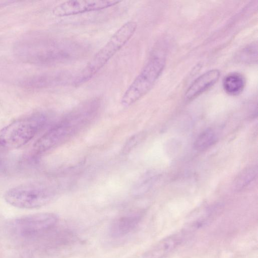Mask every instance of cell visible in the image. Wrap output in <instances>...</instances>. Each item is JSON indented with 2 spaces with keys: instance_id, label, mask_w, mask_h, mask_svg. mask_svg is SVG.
I'll list each match as a JSON object with an SVG mask.
<instances>
[{
  "instance_id": "6da1fadb",
  "label": "cell",
  "mask_w": 258,
  "mask_h": 258,
  "mask_svg": "<svg viewBox=\"0 0 258 258\" xmlns=\"http://www.w3.org/2000/svg\"><path fill=\"white\" fill-rule=\"evenodd\" d=\"M20 44L19 53L26 60L40 63H55L73 60L83 52L79 44L69 42L26 40Z\"/></svg>"
},
{
  "instance_id": "7a4b0ae2",
  "label": "cell",
  "mask_w": 258,
  "mask_h": 258,
  "mask_svg": "<svg viewBox=\"0 0 258 258\" xmlns=\"http://www.w3.org/2000/svg\"><path fill=\"white\" fill-rule=\"evenodd\" d=\"M137 23L130 21L123 24L112 35L107 42L94 55L84 68L73 80L76 86L91 79L123 47L134 34Z\"/></svg>"
},
{
  "instance_id": "3957f363",
  "label": "cell",
  "mask_w": 258,
  "mask_h": 258,
  "mask_svg": "<svg viewBox=\"0 0 258 258\" xmlns=\"http://www.w3.org/2000/svg\"><path fill=\"white\" fill-rule=\"evenodd\" d=\"M46 116L36 113L16 120L0 130V150H13L30 142L43 127Z\"/></svg>"
},
{
  "instance_id": "277c9868",
  "label": "cell",
  "mask_w": 258,
  "mask_h": 258,
  "mask_svg": "<svg viewBox=\"0 0 258 258\" xmlns=\"http://www.w3.org/2000/svg\"><path fill=\"white\" fill-rule=\"evenodd\" d=\"M165 61L162 55L150 57L123 94L120 102L123 106L133 105L151 90L163 71Z\"/></svg>"
},
{
  "instance_id": "5b68a950",
  "label": "cell",
  "mask_w": 258,
  "mask_h": 258,
  "mask_svg": "<svg viewBox=\"0 0 258 258\" xmlns=\"http://www.w3.org/2000/svg\"><path fill=\"white\" fill-rule=\"evenodd\" d=\"M54 194L49 188L38 183H25L6 191L4 199L11 206L24 209H33L48 204Z\"/></svg>"
},
{
  "instance_id": "8992f818",
  "label": "cell",
  "mask_w": 258,
  "mask_h": 258,
  "mask_svg": "<svg viewBox=\"0 0 258 258\" xmlns=\"http://www.w3.org/2000/svg\"><path fill=\"white\" fill-rule=\"evenodd\" d=\"M57 216L52 213H40L23 216L10 224L15 234L22 237H32L52 228L57 223Z\"/></svg>"
},
{
  "instance_id": "52a82bcc",
  "label": "cell",
  "mask_w": 258,
  "mask_h": 258,
  "mask_svg": "<svg viewBox=\"0 0 258 258\" xmlns=\"http://www.w3.org/2000/svg\"><path fill=\"white\" fill-rule=\"evenodd\" d=\"M79 129L66 116L35 142L33 150L37 154L44 153L63 143Z\"/></svg>"
},
{
  "instance_id": "ba28073f",
  "label": "cell",
  "mask_w": 258,
  "mask_h": 258,
  "mask_svg": "<svg viewBox=\"0 0 258 258\" xmlns=\"http://www.w3.org/2000/svg\"><path fill=\"white\" fill-rule=\"evenodd\" d=\"M120 2L115 0L68 1L55 7L53 13L57 17L69 16L106 9Z\"/></svg>"
},
{
  "instance_id": "9c48e42d",
  "label": "cell",
  "mask_w": 258,
  "mask_h": 258,
  "mask_svg": "<svg viewBox=\"0 0 258 258\" xmlns=\"http://www.w3.org/2000/svg\"><path fill=\"white\" fill-rule=\"evenodd\" d=\"M186 227L180 231L162 238L150 247L142 258H165L179 247L192 234Z\"/></svg>"
},
{
  "instance_id": "30bf717a",
  "label": "cell",
  "mask_w": 258,
  "mask_h": 258,
  "mask_svg": "<svg viewBox=\"0 0 258 258\" xmlns=\"http://www.w3.org/2000/svg\"><path fill=\"white\" fill-rule=\"evenodd\" d=\"M142 218L141 213L132 212L116 218L110 226V236L120 238L130 234L138 226Z\"/></svg>"
},
{
  "instance_id": "8fae6325",
  "label": "cell",
  "mask_w": 258,
  "mask_h": 258,
  "mask_svg": "<svg viewBox=\"0 0 258 258\" xmlns=\"http://www.w3.org/2000/svg\"><path fill=\"white\" fill-rule=\"evenodd\" d=\"M220 72L209 70L198 77L187 89L184 94L186 101H191L213 86L219 80Z\"/></svg>"
},
{
  "instance_id": "7c38bea8",
  "label": "cell",
  "mask_w": 258,
  "mask_h": 258,
  "mask_svg": "<svg viewBox=\"0 0 258 258\" xmlns=\"http://www.w3.org/2000/svg\"><path fill=\"white\" fill-rule=\"evenodd\" d=\"M245 80L244 76L238 72H232L226 76L223 81V87L229 95L235 96L244 89Z\"/></svg>"
},
{
  "instance_id": "4fadbf2b",
  "label": "cell",
  "mask_w": 258,
  "mask_h": 258,
  "mask_svg": "<svg viewBox=\"0 0 258 258\" xmlns=\"http://www.w3.org/2000/svg\"><path fill=\"white\" fill-rule=\"evenodd\" d=\"M257 172L256 165L250 166L243 169L236 176L233 181L234 189L240 191L245 188L256 178Z\"/></svg>"
},
{
  "instance_id": "5bb4252c",
  "label": "cell",
  "mask_w": 258,
  "mask_h": 258,
  "mask_svg": "<svg viewBox=\"0 0 258 258\" xmlns=\"http://www.w3.org/2000/svg\"><path fill=\"white\" fill-rule=\"evenodd\" d=\"M217 139V135L213 130L206 129L196 139L194 143V148L197 151H204L215 144Z\"/></svg>"
},
{
  "instance_id": "9a60e30c",
  "label": "cell",
  "mask_w": 258,
  "mask_h": 258,
  "mask_svg": "<svg viewBox=\"0 0 258 258\" xmlns=\"http://www.w3.org/2000/svg\"><path fill=\"white\" fill-rule=\"evenodd\" d=\"M257 44L254 43L249 44L242 49L237 55L238 61L245 63H255L257 60Z\"/></svg>"
},
{
  "instance_id": "2e32d148",
  "label": "cell",
  "mask_w": 258,
  "mask_h": 258,
  "mask_svg": "<svg viewBox=\"0 0 258 258\" xmlns=\"http://www.w3.org/2000/svg\"><path fill=\"white\" fill-rule=\"evenodd\" d=\"M155 179V175L151 174H146L135 185L132 189V194L137 196L145 193L151 188Z\"/></svg>"
},
{
  "instance_id": "e0dca14e",
  "label": "cell",
  "mask_w": 258,
  "mask_h": 258,
  "mask_svg": "<svg viewBox=\"0 0 258 258\" xmlns=\"http://www.w3.org/2000/svg\"><path fill=\"white\" fill-rule=\"evenodd\" d=\"M145 134L143 132H139L131 136L123 146L122 152L123 154L130 153L135 147L139 145L145 138Z\"/></svg>"
}]
</instances>
